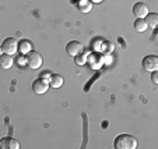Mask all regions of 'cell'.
Here are the masks:
<instances>
[{"instance_id": "obj_1", "label": "cell", "mask_w": 158, "mask_h": 149, "mask_svg": "<svg viewBox=\"0 0 158 149\" xmlns=\"http://www.w3.org/2000/svg\"><path fill=\"white\" fill-rule=\"evenodd\" d=\"M115 148L116 149H136L137 148V139L131 137L130 134H120L115 139Z\"/></svg>"}, {"instance_id": "obj_2", "label": "cell", "mask_w": 158, "mask_h": 149, "mask_svg": "<svg viewBox=\"0 0 158 149\" xmlns=\"http://www.w3.org/2000/svg\"><path fill=\"white\" fill-rule=\"evenodd\" d=\"M25 63H27V66L32 70H38L39 67L42 66V57L39 53L36 52H28L27 56H25Z\"/></svg>"}, {"instance_id": "obj_3", "label": "cell", "mask_w": 158, "mask_h": 149, "mask_svg": "<svg viewBox=\"0 0 158 149\" xmlns=\"http://www.w3.org/2000/svg\"><path fill=\"white\" fill-rule=\"evenodd\" d=\"M143 67L146 71H155L158 69V57L155 54H148L143 59Z\"/></svg>"}, {"instance_id": "obj_4", "label": "cell", "mask_w": 158, "mask_h": 149, "mask_svg": "<svg viewBox=\"0 0 158 149\" xmlns=\"http://www.w3.org/2000/svg\"><path fill=\"white\" fill-rule=\"evenodd\" d=\"M2 48H3V53L14 54L18 49V42L14 38H7V39H4Z\"/></svg>"}, {"instance_id": "obj_5", "label": "cell", "mask_w": 158, "mask_h": 149, "mask_svg": "<svg viewBox=\"0 0 158 149\" xmlns=\"http://www.w3.org/2000/svg\"><path fill=\"white\" fill-rule=\"evenodd\" d=\"M32 89H34L35 93L42 95V93H45L49 89V82L48 81H45V80H42V78H38V80H35L32 82Z\"/></svg>"}, {"instance_id": "obj_6", "label": "cell", "mask_w": 158, "mask_h": 149, "mask_svg": "<svg viewBox=\"0 0 158 149\" xmlns=\"http://www.w3.org/2000/svg\"><path fill=\"white\" fill-rule=\"evenodd\" d=\"M20 142L11 137H6L0 139V148L3 149H20Z\"/></svg>"}, {"instance_id": "obj_7", "label": "cell", "mask_w": 158, "mask_h": 149, "mask_svg": "<svg viewBox=\"0 0 158 149\" xmlns=\"http://www.w3.org/2000/svg\"><path fill=\"white\" fill-rule=\"evenodd\" d=\"M148 11H150L148 6L144 4V3H141V2H139V3H136L133 6V13L137 18H144L147 14H148Z\"/></svg>"}, {"instance_id": "obj_8", "label": "cell", "mask_w": 158, "mask_h": 149, "mask_svg": "<svg viewBox=\"0 0 158 149\" xmlns=\"http://www.w3.org/2000/svg\"><path fill=\"white\" fill-rule=\"evenodd\" d=\"M66 52H67L70 56H76V54L83 52V45L77 41H72L67 43V46H66Z\"/></svg>"}, {"instance_id": "obj_9", "label": "cell", "mask_w": 158, "mask_h": 149, "mask_svg": "<svg viewBox=\"0 0 158 149\" xmlns=\"http://www.w3.org/2000/svg\"><path fill=\"white\" fill-rule=\"evenodd\" d=\"M87 60L93 69H99L104 64V56H101V54H89V56H87Z\"/></svg>"}, {"instance_id": "obj_10", "label": "cell", "mask_w": 158, "mask_h": 149, "mask_svg": "<svg viewBox=\"0 0 158 149\" xmlns=\"http://www.w3.org/2000/svg\"><path fill=\"white\" fill-rule=\"evenodd\" d=\"M14 64V59L11 57V54H7V53H3L0 56V67L3 70H9L13 67Z\"/></svg>"}, {"instance_id": "obj_11", "label": "cell", "mask_w": 158, "mask_h": 149, "mask_svg": "<svg viewBox=\"0 0 158 149\" xmlns=\"http://www.w3.org/2000/svg\"><path fill=\"white\" fill-rule=\"evenodd\" d=\"M77 7L81 13H89L93 10V3H91V0H78Z\"/></svg>"}, {"instance_id": "obj_12", "label": "cell", "mask_w": 158, "mask_h": 149, "mask_svg": "<svg viewBox=\"0 0 158 149\" xmlns=\"http://www.w3.org/2000/svg\"><path fill=\"white\" fill-rule=\"evenodd\" d=\"M49 85L52 88H60L63 85V77L59 74H52L49 78Z\"/></svg>"}, {"instance_id": "obj_13", "label": "cell", "mask_w": 158, "mask_h": 149, "mask_svg": "<svg viewBox=\"0 0 158 149\" xmlns=\"http://www.w3.org/2000/svg\"><path fill=\"white\" fill-rule=\"evenodd\" d=\"M31 49H32V45H31V42L28 41V39H23V41L18 43V50L23 54H27L28 52H31Z\"/></svg>"}, {"instance_id": "obj_14", "label": "cell", "mask_w": 158, "mask_h": 149, "mask_svg": "<svg viewBox=\"0 0 158 149\" xmlns=\"http://www.w3.org/2000/svg\"><path fill=\"white\" fill-rule=\"evenodd\" d=\"M146 22L148 25V28H155L158 24V14L155 13H148L146 15Z\"/></svg>"}, {"instance_id": "obj_15", "label": "cell", "mask_w": 158, "mask_h": 149, "mask_svg": "<svg viewBox=\"0 0 158 149\" xmlns=\"http://www.w3.org/2000/svg\"><path fill=\"white\" fill-rule=\"evenodd\" d=\"M147 28H148V25H147L144 18H137L134 21V29L137 32H144V31H147Z\"/></svg>"}, {"instance_id": "obj_16", "label": "cell", "mask_w": 158, "mask_h": 149, "mask_svg": "<svg viewBox=\"0 0 158 149\" xmlns=\"http://www.w3.org/2000/svg\"><path fill=\"white\" fill-rule=\"evenodd\" d=\"M74 63L77 64V66H83V64H85L87 63V54L84 53H78L74 56Z\"/></svg>"}, {"instance_id": "obj_17", "label": "cell", "mask_w": 158, "mask_h": 149, "mask_svg": "<svg viewBox=\"0 0 158 149\" xmlns=\"http://www.w3.org/2000/svg\"><path fill=\"white\" fill-rule=\"evenodd\" d=\"M151 73H152V75H151L152 82H154V84H158V73H157V70H155V71H151Z\"/></svg>"}, {"instance_id": "obj_18", "label": "cell", "mask_w": 158, "mask_h": 149, "mask_svg": "<svg viewBox=\"0 0 158 149\" xmlns=\"http://www.w3.org/2000/svg\"><path fill=\"white\" fill-rule=\"evenodd\" d=\"M51 75H52V74H49V73L45 71V73H42L39 78H42V80H45V81H48V82H49V78H51Z\"/></svg>"}, {"instance_id": "obj_19", "label": "cell", "mask_w": 158, "mask_h": 149, "mask_svg": "<svg viewBox=\"0 0 158 149\" xmlns=\"http://www.w3.org/2000/svg\"><path fill=\"white\" fill-rule=\"evenodd\" d=\"M102 0H91V3H101Z\"/></svg>"}, {"instance_id": "obj_20", "label": "cell", "mask_w": 158, "mask_h": 149, "mask_svg": "<svg viewBox=\"0 0 158 149\" xmlns=\"http://www.w3.org/2000/svg\"><path fill=\"white\" fill-rule=\"evenodd\" d=\"M3 54V48H2V45H0V56Z\"/></svg>"}]
</instances>
